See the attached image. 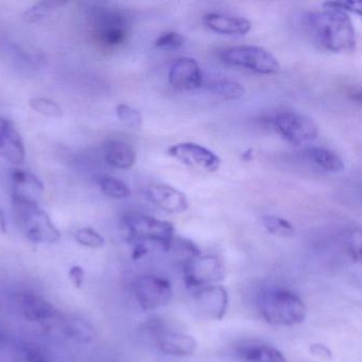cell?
I'll return each instance as SVG.
<instances>
[{"label":"cell","instance_id":"obj_28","mask_svg":"<svg viewBox=\"0 0 362 362\" xmlns=\"http://www.w3.org/2000/svg\"><path fill=\"white\" fill-rule=\"evenodd\" d=\"M29 105L33 111L46 117H61L63 115L62 107L54 100L48 98H31Z\"/></svg>","mask_w":362,"mask_h":362},{"label":"cell","instance_id":"obj_5","mask_svg":"<svg viewBox=\"0 0 362 362\" xmlns=\"http://www.w3.org/2000/svg\"><path fill=\"white\" fill-rule=\"evenodd\" d=\"M220 57L226 64L241 67L259 75H273L279 71L276 57L262 46H234L224 49Z\"/></svg>","mask_w":362,"mask_h":362},{"label":"cell","instance_id":"obj_22","mask_svg":"<svg viewBox=\"0 0 362 362\" xmlns=\"http://www.w3.org/2000/svg\"><path fill=\"white\" fill-rule=\"evenodd\" d=\"M64 329L71 339L84 344L92 342L95 338L92 324L83 317H69L65 322Z\"/></svg>","mask_w":362,"mask_h":362},{"label":"cell","instance_id":"obj_32","mask_svg":"<svg viewBox=\"0 0 362 362\" xmlns=\"http://www.w3.org/2000/svg\"><path fill=\"white\" fill-rule=\"evenodd\" d=\"M330 6L337 8V9L342 10V11L351 12V13L360 16L362 11V4L359 1H327Z\"/></svg>","mask_w":362,"mask_h":362},{"label":"cell","instance_id":"obj_8","mask_svg":"<svg viewBox=\"0 0 362 362\" xmlns=\"http://www.w3.org/2000/svg\"><path fill=\"white\" fill-rule=\"evenodd\" d=\"M184 281L188 288H202L223 281L226 270L221 260L214 255H199L183 267Z\"/></svg>","mask_w":362,"mask_h":362},{"label":"cell","instance_id":"obj_21","mask_svg":"<svg viewBox=\"0 0 362 362\" xmlns=\"http://www.w3.org/2000/svg\"><path fill=\"white\" fill-rule=\"evenodd\" d=\"M309 156L315 165L329 173H340L344 169V162L340 156L326 148H311Z\"/></svg>","mask_w":362,"mask_h":362},{"label":"cell","instance_id":"obj_11","mask_svg":"<svg viewBox=\"0 0 362 362\" xmlns=\"http://www.w3.org/2000/svg\"><path fill=\"white\" fill-rule=\"evenodd\" d=\"M169 83L182 90H194L203 84V74L198 62L192 58H180L170 66Z\"/></svg>","mask_w":362,"mask_h":362},{"label":"cell","instance_id":"obj_4","mask_svg":"<svg viewBox=\"0 0 362 362\" xmlns=\"http://www.w3.org/2000/svg\"><path fill=\"white\" fill-rule=\"evenodd\" d=\"M12 202L16 222L29 240L45 245H54L60 240V230L37 202L18 199H12Z\"/></svg>","mask_w":362,"mask_h":362},{"label":"cell","instance_id":"obj_14","mask_svg":"<svg viewBox=\"0 0 362 362\" xmlns=\"http://www.w3.org/2000/svg\"><path fill=\"white\" fill-rule=\"evenodd\" d=\"M0 158L14 165L22 164L26 158L24 141L10 120L0 116Z\"/></svg>","mask_w":362,"mask_h":362},{"label":"cell","instance_id":"obj_25","mask_svg":"<svg viewBox=\"0 0 362 362\" xmlns=\"http://www.w3.org/2000/svg\"><path fill=\"white\" fill-rule=\"evenodd\" d=\"M66 4V1H61V0L41 1V3L35 4L33 7L29 8L23 16V20H24V22L29 23V24L40 22L46 16H49L54 10L64 7Z\"/></svg>","mask_w":362,"mask_h":362},{"label":"cell","instance_id":"obj_15","mask_svg":"<svg viewBox=\"0 0 362 362\" xmlns=\"http://www.w3.org/2000/svg\"><path fill=\"white\" fill-rule=\"evenodd\" d=\"M18 305L25 319L35 323L49 321L57 315L56 307L44 296L35 292H20Z\"/></svg>","mask_w":362,"mask_h":362},{"label":"cell","instance_id":"obj_2","mask_svg":"<svg viewBox=\"0 0 362 362\" xmlns=\"http://www.w3.org/2000/svg\"><path fill=\"white\" fill-rule=\"evenodd\" d=\"M258 305L264 321L272 325H298L305 321L308 313L304 300L287 289H271L264 292Z\"/></svg>","mask_w":362,"mask_h":362},{"label":"cell","instance_id":"obj_20","mask_svg":"<svg viewBox=\"0 0 362 362\" xmlns=\"http://www.w3.org/2000/svg\"><path fill=\"white\" fill-rule=\"evenodd\" d=\"M105 158L111 166L118 169H130L136 162V151L126 141H107L105 145Z\"/></svg>","mask_w":362,"mask_h":362},{"label":"cell","instance_id":"obj_6","mask_svg":"<svg viewBox=\"0 0 362 362\" xmlns=\"http://www.w3.org/2000/svg\"><path fill=\"white\" fill-rule=\"evenodd\" d=\"M135 300L144 310H156L167 306L173 296V286L165 277L154 274L141 275L133 283Z\"/></svg>","mask_w":362,"mask_h":362},{"label":"cell","instance_id":"obj_26","mask_svg":"<svg viewBox=\"0 0 362 362\" xmlns=\"http://www.w3.org/2000/svg\"><path fill=\"white\" fill-rule=\"evenodd\" d=\"M262 222L264 228L275 236L291 237L296 233L293 226L288 220L277 216H264L262 218Z\"/></svg>","mask_w":362,"mask_h":362},{"label":"cell","instance_id":"obj_34","mask_svg":"<svg viewBox=\"0 0 362 362\" xmlns=\"http://www.w3.org/2000/svg\"><path fill=\"white\" fill-rule=\"evenodd\" d=\"M310 351L313 356L320 358V359H332V351H330V349H328L327 346H325V345L321 344V343H315V344L311 345Z\"/></svg>","mask_w":362,"mask_h":362},{"label":"cell","instance_id":"obj_31","mask_svg":"<svg viewBox=\"0 0 362 362\" xmlns=\"http://www.w3.org/2000/svg\"><path fill=\"white\" fill-rule=\"evenodd\" d=\"M346 247L349 254L354 260H360L361 257V232L359 228L351 230L346 237Z\"/></svg>","mask_w":362,"mask_h":362},{"label":"cell","instance_id":"obj_7","mask_svg":"<svg viewBox=\"0 0 362 362\" xmlns=\"http://www.w3.org/2000/svg\"><path fill=\"white\" fill-rule=\"evenodd\" d=\"M277 132L294 145L310 143L319 136V127L308 116L293 111L277 114L273 120Z\"/></svg>","mask_w":362,"mask_h":362},{"label":"cell","instance_id":"obj_24","mask_svg":"<svg viewBox=\"0 0 362 362\" xmlns=\"http://www.w3.org/2000/svg\"><path fill=\"white\" fill-rule=\"evenodd\" d=\"M97 185L100 188L103 194H107L110 198L126 199L131 196V190L122 180L111 175H96Z\"/></svg>","mask_w":362,"mask_h":362},{"label":"cell","instance_id":"obj_37","mask_svg":"<svg viewBox=\"0 0 362 362\" xmlns=\"http://www.w3.org/2000/svg\"><path fill=\"white\" fill-rule=\"evenodd\" d=\"M243 158H245V160H251V158H252V150H249V151L245 152V153H243Z\"/></svg>","mask_w":362,"mask_h":362},{"label":"cell","instance_id":"obj_27","mask_svg":"<svg viewBox=\"0 0 362 362\" xmlns=\"http://www.w3.org/2000/svg\"><path fill=\"white\" fill-rule=\"evenodd\" d=\"M74 237L79 245L90 247V249H101L105 245V240L103 235L97 232L95 228H88V226L76 230Z\"/></svg>","mask_w":362,"mask_h":362},{"label":"cell","instance_id":"obj_35","mask_svg":"<svg viewBox=\"0 0 362 362\" xmlns=\"http://www.w3.org/2000/svg\"><path fill=\"white\" fill-rule=\"evenodd\" d=\"M27 362H49L46 356L37 349H28L26 351Z\"/></svg>","mask_w":362,"mask_h":362},{"label":"cell","instance_id":"obj_10","mask_svg":"<svg viewBox=\"0 0 362 362\" xmlns=\"http://www.w3.org/2000/svg\"><path fill=\"white\" fill-rule=\"evenodd\" d=\"M168 154L187 166L207 173H215L221 165V160L215 152L198 144H177L169 147Z\"/></svg>","mask_w":362,"mask_h":362},{"label":"cell","instance_id":"obj_17","mask_svg":"<svg viewBox=\"0 0 362 362\" xmlns=\"http://www.w3.org/2000/svg\"><path fill=\"white\" fill-rule=\"evenodd\" d=\"M158 349L166 355L188 357L194 355L198 342L194 337L177 330H162L156 336Z\"/></svg>","mask_w":362,"mask_h":362},{"label":"cell","instance_id":"obj_23","mask_svg":"<svg viewBox=\"0 0 362 362\" xmlns=\"http://www.w3.org/2000/svg\"><path fill=\"white\" fill-rule=\"evenodd\" d=\"M207 90L216 96L221 97L226 100H237L245 95V86L239 82L230 79L213 80L207 84Z\"/></svg>","mask_w":362,"mask_h":362},{"label":"cell","instance_id":"obj_30","mask_svg":"<svg viewBox=\"0 0 362 362\" xmlns=\"http://www.w3.org/2000/svg\"><path fill=\"white\" fill-rule=\"evenodd\" d=\"M184 42L185 40L180 33L171 31L158 37L154 42V45L160 49L175 50L181 48L184 45Z\"/></svg>","mask_w":362,"mask_h":362},{"label":"cell","instance_id":"obj_12","mask_svg":"<svg viewBox=\"0 0 362 362\" xmlns=\"http://www.w3.org/2000/svg\"><path fill=\"white\" fill-rule=\"evenodd\" d=\"M96 35L99 41L107 47H116L126 41V20L124 16L115 12H103L99 14L96 23Z\"/></svg>","mask_w":362,"mask_h":362},{"label":"cell","instance_id":"obj_3","mask_svg":"<svg viewBox=\"0 0 362 362\" xmlns=\"http://www.w3.org/2000/svg\"><path fill=\"white\" fill-rule=\"evenodd\" d=\"M124 224L131 243H143L150 252L152 250L169 252L175 237L173 224L141 213L127 214Z\"/></svg>","mask_w":362,"mask_h":362},{"label":"cell","instance_id":"obj_1","mask_svg":"<svg viewBox=\"0 0 362 362\" xmlns=\"http://www.w3.org/2000/svg\"><path fill=\"white\" fill-rule=\"evenodd\" d=\"M307 25L317 44L334 54H351L357 47L355 27L349 13L323 4V9L307 16Z\"/></svg>","mask_w":362,"mask_h":362},{"label":"cell","instance_id":"obj_33","mask_svg":"<svg viewBox=\"0 0 362 362\" xmlns=\"http://www.w3.org/2000/svg\"><path fill=\"white\" fill-rule=\"evenodd\" d=\"M69 277L76 288H81L86 281V272L81 266H73L69 269Z\"/></svg>","mask_w":362,"mask_h":362},{"label":"cell","instance_id":"obj_13","mask_svg":"<svg viewBox=\"0 0 362 362\" xmlns=\"http://www.w3.org/2000/svg\"><path fill=\"white\" fill-rule=\"evenodd\" d=\"M146 194L156 207L166 213L183 214L189 207V202L183 192L165 184L150 185Z\"/></svg>","mask_w":362,"mask_h":362},{"label":"cell","instance_id":"obj_29","mask_svg":"<svg viewBox=\"0 0 362 362\" xmlns=\"http://www.w3.org/2000/svg\"><path fill=\"white\" fill-rule=\"evenodd\" d=\"M116 115L118 119L129 128L139 130L143 126V116L141 112L130 105L124 103L118 105L116 107Z\"/></svg>","mask_w":362,"mask_h":362},{"label":"cell","instance_id":"obj_16","mask_svg":"<svg viewBox=\"0 0 362 362\" xmlns=\"http://www.w3.org/2000/svg\"><path fill=\"white\" fill-rule=\"evenodd\" d=\"M207 28L220 35H245L252 28L251 22L237 14L226 12H211L203 18Z\"/></svg>","mask_w":362,"mask_h":362},{"label":"cell","instance_id":"obj_36","mask_svg":"<svg viewBox=\"0 0 362 362\" xmlns=\"http://www.w3.org/2000/svg\"><path fill=\"white\" fill-rule=\"evenodd\" d=\"M0 233H1V234H6V233H7V222H6V218L3 211H0Z\"/></svg>","mask_w":362,"mask_h":362},{"label":"cell","instance_id":"obj_9","mask_svg":"<svg viewBox=\"0 0 362 362\" xmlns=\"http://www.w3.org/2000/svg\"><path fill=\"white\" fill-rule=\"evenodd\" d=\"M228 291L221 285L205 286L192 298L194 315L204 320H222L228 308Z\"/></svg>","mask_w":362,"mask_h":362},{"label":"cell","instance_id":"obj_18","mask_svg":"<svg viewBox=\"0 0 362 362\" xmlns=\"http://www.w3.org/2000/svg\"><path fill=\"white\" fill-rule=\"evenodd\" d=\"M11 180L13 185L12 199L37 202V199L43 194V183L39 177L28 171L12 169Z\"/></svg>","mask_w":362,"mask_h":362},{"label":"cell","instance_id":"obj_19","mask_svg":"<svg viewBox=\"0 0 362 362\" xmlns=\"http://www.w3.org/2000/svg\"><path fill=\"white\" fill-rule=\"evenodd\" d=\"M236 356L243 362H288L276 347L254 341L237 347Z\"/></svg>","mask_w":362,"mask_h":362}]
</instances>
